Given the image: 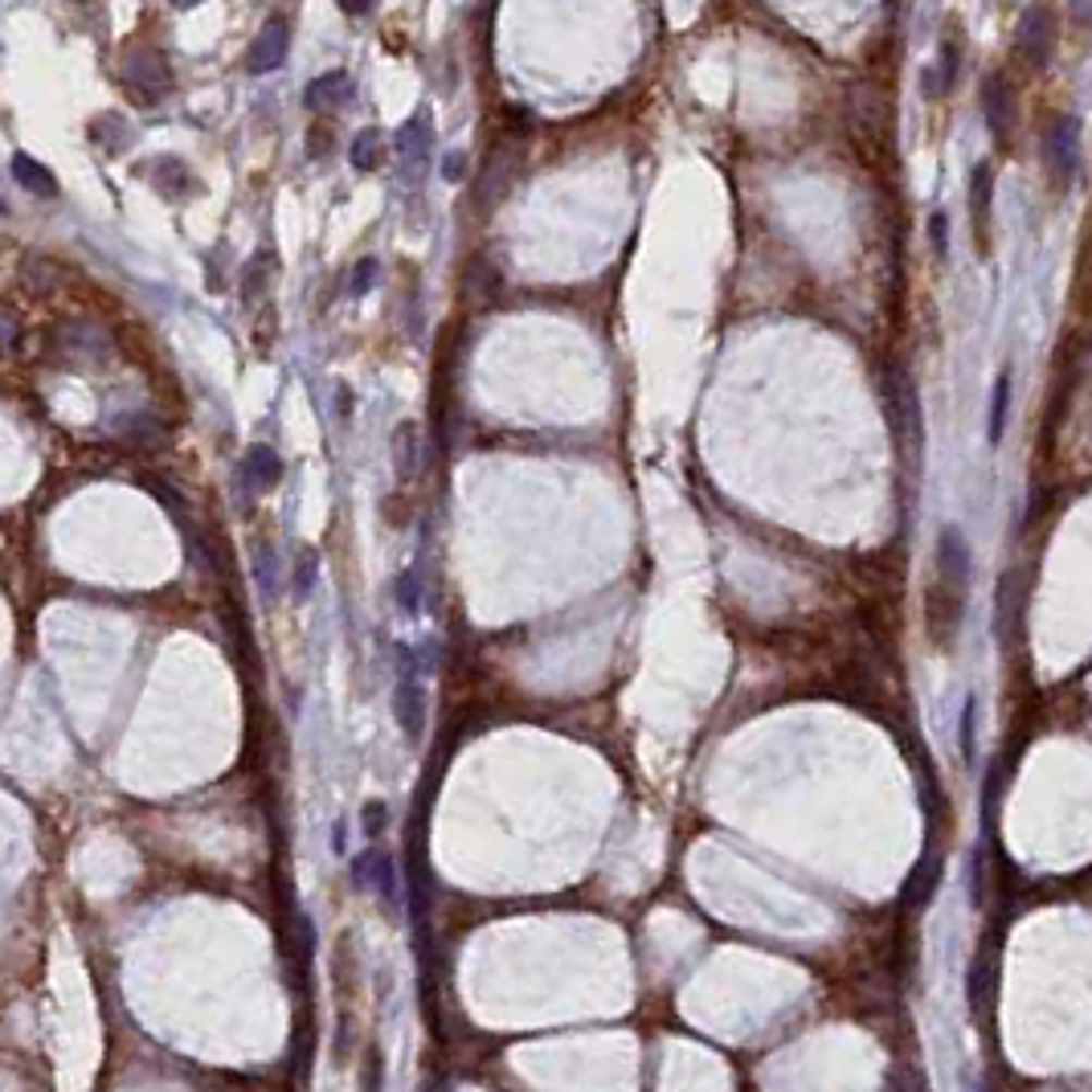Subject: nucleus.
Wrapping results in <instances>:
<instances>
[{
	"mask_svg": "<svg viewBox=\"0 0 1092 1092\" xmlns=\"http://www.w3.org/2000/svg\"><path fill=\"white\" fill-rule=\"evenodd\" d=\"M50 356L58 365H70V369H86V365H102L111 356V336L107 328L99 323H58L50 336Z\"/></svg>",
	"mask_w": 1092,
	"mask_h": 1092,
	"instance_id": "1",
	"label": "nucleus"
},
{
	"mask_svg": "<svg viewBox=\"0 0 1092 1092\" xmlns=\"http://www.w3.org/2000/svg\"><path fill=\"white\" fill-rule=\"evenodd\" d=\"M1080 169V119L1059 115L1043 135V172L1056 193H1068Z\"/></svg>",
	"mask_w": 1092,
	"mask_h": 1092,
	"instance_id": "2",
	"label": "nucleus"
},
{
	"mask_svg": "<svg viewBox=\"0 0 1092 1092\" xmlns=\"http://www.w3.org/2000/svg\"><path fill=\"white\" fill-rule=\"evenodd\" d=\"M393 716L409 740L421 737L426 724V684L418 675V659L409 647H397V679H393Z\"/></svg>",
	"mask_w": 1092,
	"mask_h": 1092,
	"instance_id": "3",
	"label": "nucleus"
},
{
	"mask_svg": "<svg viewBox=\"0 0 1092 1092\" xmlns=\"http://www.w3.org/2000/svg\"><path fill=\"white\" fill-rule=\"evenodd\" d=\"M123 78L132 86L135 95H144V102H156L160 95H169L172 90V66L169 58L160 50H151V46H139L123 58Z\"/></svg>",
	"mask_w": 1092,
	"mask_h": 1092,
	"instance_id": "4",
	"label": "nucleus"
},
{
	"mask_svg": "<svg viewBox=\"0 0 1092 1092\" xmlns=\"http://www.w3.org/2000/svg\"><path fill=\"white\" fill-rule=\"evenodd\" d=\"M966 197H970V230H974V250L982 258H991V246H994V169L982 160L974 164L970 172V188H966Z\"/></svg>",
	"mask_w": 1092,
	"mask_h": 1092,
	"instance_id": "5",
	"label": "nucleus"
},
{
	"mask_svg": "<svg viewBox=\"0 0 1092 1092\" xmlns=\"http://www.w3.org/2000/svg\"><path fill=\"white\" fill-rule=\"evenodd\" d=\"M430 144H434V132H430V115H426V111L409 115L402 127H397V135H393V151H397V160H402L405 181H418L421 172H426Z\"/></svg>",
	"mask_w": 1092,
	"mask_h": 1092,
	"instance_id": "6",
	"label": "nucleus"
},
{
	"mask_svg": "<svg viewBox=\"0 0 1092 1092\" xmlns=\"http://www.w3.org/2000/svg\"><path fill=\"white\" fill-rule=\"evenodd\" d=\"M982 111H986V127L998 144H1010L1015 132V86L1007 83V74H991L982 83Z\"/></svg>",
	"mask_w": 1092,
	"mask_h": 1092,
	"instance_id": "7",
	"label": "nucleus"
},
{
	"mask_svg": "<svg viewBox=\"0 0 1092 1092\" xmlns=\"http://www.w3.org/2000/svg\"><path fill=\"white\" fill-rule=\"evenodd\" d=\"M286 50H291V25L283 17H270L262 25V34L254 37V46L246 50V70L250 74H270L286 62Z\"/></svg>",
	"mask_w": 1092,
	"mask_h": 1092,
	"instance_id": "8",
	"label": "nucleus"
},
{
	"mask_svg": "<svg viewBox=\"0 0 1092 1092\" xmlns=\"http://www.w3.org/2000/svg\"><path fill=\"white\" fill-rule=\"evenodd\" d=\"M1052 46H1056V17H1052V9L1047 4L1027 9L1023 21H1019V53H1023L1031 66H1043Z\"/></svg>",
	"mask_w": 1092,
	"mask_h": 1092,
	"instance_id": "9",
	"label": "nucleus"
},
{
	"mask_svg": "<svg viewBox=\"0 0 1092 1092\" xmlns=\"http://www.w3.org/2000/svg\"><path fill=\"white\" fill-rule=\"evenodd\" d=\"M389 451H393V471L402 483H409L421 467V430L418 421H402L397 430H393V442H389Z\"/></svg>",
	"mask_w": 1092,
	"mask_h": 1092,
	"instance_id": "10",
	"label": "nucleus"
},
{
	"mask_svg": "<svg viewBox=\"0 0 1092 1092\" xmlns=\"http://www.w3.org/2000/svg\"><path fill=\"white\" fill-rule=\"evenodd\" d=\"M242 479L254 491H270L283 479V458L270 451V446H262V442H254L250 451H246V458H242Z\"/></svg>",
	"mask_w": 1092,
	"mask_h": 1092,
	"instance_id": "11",
	"label": "nucleus"
},
{
	"mask_svg": "<svg viewBox=\"0 0 1092 1092\" xmlns=\"http://www.w3.org/2000/svg\"><path fill=\"white\" fill-rule=\"evenodd\" d=\"M303 99H307V107H316V111H323V107H344V102L353 99V78H348L344 70H328V74H320V78L307 83Z\"/></svg>",
	"mask_w": 1092,
	"mask_h": 1092,
	"instance_id": "12",
	"label": "nucleus"
},
{
	"mask_svg": "<svg viewBox=\"0 0 1092 1092\" xmlns=\"http://www.w3.org/2000/svg\"><path fill=\"white\" fill-rule=\"evenodd\" d=\"M13 181H17L25 193L41 197V201H53V197H58V181H53V172L46 169L41 160H34L29 151H17V156H13Z\"/></svg>",
	"mask_w": 1092,
	"mask_h": 1092,
	"instance_id": "13",
	"label": "nucleus"
},
{
	"mask_svg": "<svg viewBox=\"0 0 1092 1092\" xmlns=\"http://www.w3.org/2000/svg\"><path fill=\"white\" fill-rule=\"evenodd\" d=\"M1010 397H1015V385H1010V369H1003L994 377L991 385V414H986V438L994 442H1003L1007 434V418H1010Z\"/></svg>",
	"mask_w": 1092,
	"mask_h": 1092,
	"instance_id": "14",
	"label": "nucleus"
},
{
	"mask_svg": "<svg viewBox=\"0 0 1092 1092\" xmlns=\"http://www.w3.org/2000/svg\"><path fill=\"white\" fill-rule=\"evenodd\" d=\"M119 438H127L132 446H156L164 438V426L151 418V414H132V418H119Z\"/></svg>",
	"mask_w": 1092,
	"mask_h": 1092,
	"instance_id": "15",
	"label": "nucleus"
},
{
	"mask_svg": "<svg viewBox=\"0 0 1092 1092\" xmlns=\"http://www.w3.org/2000/svg\"><path fill=\"white\" fill-rule=\"evenodd\" d=\"M381 160H385V139H381L377 127H365V132L353 139V169L356 172H372Z\"/></svg>",
	"mask_w": 1092,
	"mask_h": 1092,
	"instance_id": "16",
	"label": "nucleus"
},
{
	"mask_svg": "<svg viewBox=\"0 0 1092 1092\" xmlns=\"http://www.w3.org/2000/svg\"><path fill=\"white\" fill-rule=\"evenodd\" d=\"M274 279V254H254L246 274H242V299H258Z\"/></svg>",
	"mask_w": 1092,
	"mask_h": 1092,
	"instance_id": "17",
	"label": "nucleus"
},
{
	"mask_svg": "<svg viewBox=\"0 0 1092 1092\" xmlns=\"http://www.w3.org/2000/svg\"><path fill=\"white\" fill-rule=\"evenodd\" d=\"M372 892L385 900V908L402 905V884H397V863L389 856H377V872H372Z\"/></svg>",
	"mask_w": 1092,
	"mask_h": 1092,
	"instance_id": "18",
	"label": "nucleus"
},
{
	"mask_svg": "<svg viewBox=\"0 0 1092 1092\" xmlns=\"http://www.w3.org/2000/svg\"><path fill=\"white\" fill-rule=\"evenodd\" d=\"M127 127H123V119L119 115H99L95 123H90V135H95V144H102L107 151H119L123 144H127Z\"/></svg>",
	"mask_w": 1092,
	"mask_h": 1092,
	"instance_id": "19",
	"label": "nucleus"
},
{
	"mask_svg": "<svg viewBox=\"0 0 1092 1092\" xmlns=\"http://www.w3.org/2000/svg\"><path fill=\"white\" fill-rule=\"evenodd\" d=\"M316 577H320V556H316V553H311V549H307V553L299 556V569H295V581H291V586H295V598H299V602H303V598H307V593H311V589H316Z\"/></svg>",
	"mask_w": 1092,
	"mask_h": 1092,
	"instance_id": "20",
	"label": "nucleus"
},
{
	"mask_svg": "<svg viewBox=\"0 0 1092 1092\" xmlns=\"http://www.w3.org/2000/svg\"><path fill=\"white\" fill-rule=\"evenodd\" d=\"M21 279L34 286V291H50L58 283V270H50L46 258H25V270H21Z\"/></svg>",
	"mask_w": 1092,
	"mask_h": 1092,
	"instance_id": "21",
	"label": "nucleus"
},
{
	"mask_svg": "<svg viewBox=\"0 0 1092 1092\" xmlns=\"http://www.w3.org/2000/svg\"><path fill=\"white\" fill-rule=\"evenodd\" d=\"M156 164H160V172H156V185L169 188V193H185V188H188V172H185V164H181V160H156Z\"/></svg>",
	"mask_w": 1092,
	"mask_h": 1092,
	"instance_id": "22",
	"label": "nucleus"
},
{
	"mask_svg": "<svg viewBox=\"0 0 1092 1092\" xmlns=\"http://www.w3.org/2000/svg\"><path fill=\"white\" fill-rule=\"evenodd\" d=\"M389 826V807L385 802H369V807L360 810V831L369 835V839H377L381 831Z\"/></svg>",
	"mask_w": 1092,
	"mask_h": 1092,
	"instance_id": "23",
	"label": "nucleus"
},
{
	"mask_svg": "<svg viewBox=\"0 0 1092 1092\" xmlns=\"http://www.w3.org/2000/svg\"><path fill=\"white\" fill-rule=\"evenodd\" d=\"M929 237H933L937 258L945 262V254H949V218H945V209H933V218H929Z\"/></svg>",
	"mask_w": 1092,
	"mask_h": 1092,
	"instance_id": "24",
	"label": "nucleus"
},
{
	"mask_svg": "<svg viewBox=\"0 0 1092 1092\" xmlns=\"http://www.w3.org/2000/svg\"><path fill=\"white\" fill-rule=\"evenodd\" d=\"M393 589H397V602H402V610H418V577L414 573H402L397 581H393Z\"/></svg>",
	"mask_w": 1092,
	"mask_h": 1092,
	"instance_id": "25",
	"label": "nucleus"
},
{
	"mask_svg": "<svg viewBox=\"0 0 1092 1092\" xmlns=\"http://www.w3.org/2000/svg\"><path fill=\"white\" fill-rule=\"evenodd\" d=\"M332 144H336V139H332V132H328L323 123H316V127L307 132V156H311V160L328 156V151H332Z\"/></svg>",
	"mask_w": 1092,
	"mask_h": 1092,
	"instance_id": "26",
	"label": "nucleus"
},
{
	"mask_svg": "<svg viewBox=\"0 0 1092 1092\" xmlns=\"http://www.w3.org/2000/svg\"><path fill=\"white\" fill-rule=\"evenodd\" d=\"M21 340V323L13 320V311L0 307V353H13Z\"/></svg>",
	"mask_w": 1092,
	"mask_h": 1092,
	"instance_id": "27",
	"label": "nucleus"
},
{
	"mask_svg": "<svg viewBox=\"0 0 1092 1092\" xmlns=\"http://www.w3.org/2000/svg\"><path fill=\"white\" fill-rule=\"evenodd\" d=\"M372 283H377V262H372V258H365V262L353 270V295H369Z\"/></svg>",
	"mask_w": 1092,
	"mask_h": 1092,
	"instance_id": "28",
	"label": "nucleus"
},
{
	"mask_svg": "<svg viewBox=\"0 0 1092 1092\" xmlns=\"http://www.w3.org/2000/svg\"><path fill=\"white\" fill-rule=\"evenodd\" d=\"M258 581H262V589H267V598H274V553H270V544L267 549H258Z\"/></svg>",
	"mask_w": 1092,
	"mask_h": 1092,
	"instance_id": "29",
	"label": "nucleus"
},
{
	"mask_svg": "<svg viewBox=\"0 0 1092 1092\" xmlns=\"http://www.w3.org/2000/svg\"><path fill=\"white\" fill-rule=\"evenodd\" d=\"M442 176H446V181H463V176H467V156H463V151H451Z\"/></svg>",
	"mask_w": 1092,
	"mask_h": 1092,
	"instance_id": "30",
	"label": "nucleus"
},
{
	"mask_svg": "<svg viewBox=\"0 0 1092 1092\" xmlns=\"http://www.w3.org/2000/svg\"><path fill=\"white\" fill-rule=\"evenodd\" d=\"M336 4L348 13V17H360V13H369L372 9V0H336Z\"/></svg>",
	"mask_w": 1092,
	"mask_h": 1092,
	"instance_id": "31",
	"label": "nucleus"
},
{
	"mask_svg": "<svg viewBox=\"0 0 1092 1092\" xmlns=\"http://www.w3.org/2000/svg\"><path fill=\"white\" fill-rule=\"evenodd\" d=\"M332 843H336V856H344V847H348V826L336 823V835H332Z\"/></svg>",
	"mask_w": 1092,
	"mask_h": 1092,
	"instance_id": "32",
	"label": "nucleus"
},
{
	"mask_svg": "<svg viewBox=\"0 0 1092 1092\" xmlns=\"http://www.w3.org/2000/svg\"><path fill=\"white\" fill-rule=\"evenodd\" d=\"M176 9H193V4H201V0H172Z\"/></svg>",
	"mask_w": 1092,
	"mask_h": 1092,
	"instance_id": "33",
	"label": "nucleus"
},
{
	"mask_svg": "<svg viewBox=\"0 0 1092 1092\" xmlns=\"http://www.w3.org/2000/svg\"><path fill=\"white\" fill-rule=\"evenodd\" d=\"M74 4H95V0H74Z\"/></svg>",
	"mask_w": 1092,
	"mask_h": 1092,
	"instance_id": "34",
	"label": "nucleus"
},
{
	"mask_svg": "<svg viewBox=\"0 0 1092 1092\" xmlns=\"http://www.w3.org/2000/svg\"><path fill=\"white\" fill-rule=\"evenodd\" d=\"M0 213H4V201H0Z\"/></svg>",
	"mask_w": 1092,
	"mask_h": 1092,
	"instance_id": "35",
	"label": "nucleus"
}]
</instances>
